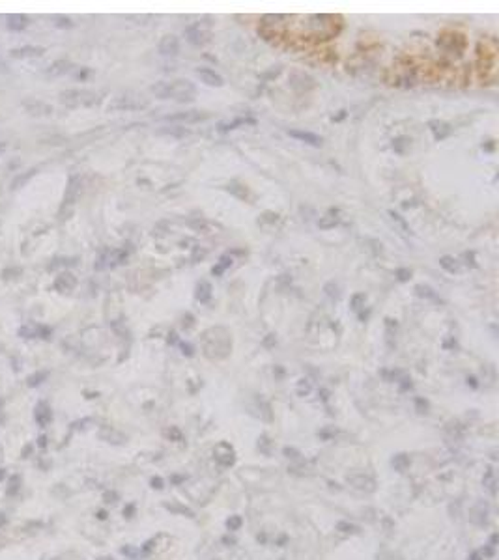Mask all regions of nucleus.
Masks as SVG:
<instances>
[{
    "mask_svg": "<svg viewBox=\"0 0 499 560\" xmlns=\"http://www.w3.org/2000/svg\"><path fill=\"white\" fill-rule=\"evenodd\" d=\"M151 93H155V97L159 99H174V101H191L197 93V88L191 80L178 79L171 80V82H157L150 88Z\"/></svg>",
    "mask_w": 499,
    "mask_h": 560,
    "instance_id": "1",
    "label": "nucleus"
},
{
    "mask_svg": "<svg viewBox=\"0 0 499 560\" xmlns=\"http://www.w3.org/2000/svg\"><path fill=\"white\" fill-rule=\"evenodd\" d=\"M99 93L92 90H80V88H69L60 93V103L69 106V108H79V106H94L99 103Z\"/></svg>",
    "mask_w": 499,
    "mask_h": 560,
    "instance_id": "2",
    "label": "nucleus"
},
{
    "mask_svg": "<svg viewBox=\"0 0 499 560\" xmlns=\"http://www.w3.org/2000/svg\"><path fill=\"white\" fill-rule=\"evenodd\" d=\"M80 192H82V178H80V176H71L69 181H67L64 202L60 205V217L64 218V215H69V213H71L73 205L79 200Z\"/></svg>",
    "mask_w": 499,
    "mask_h": 560,
    "instance_id": "3",
    "label": "nucleus"
},
{
    "mask_svg": "<svg viewBox=\"0 0 499 560\" xmlns=\"http://www.w3.org/2000/svg\"><path fill=\"white\" fill-rule=\"evenodd\" d=\"M148 106V99L138 93H122L114 97L109 105V110H140Z\"/></svg>",
    "mask_w": 499,
    "mask_h": 560,
    "instance_id": "4",
    "label": "nucleus"
},
{
    "mask_svg": "<svg viewBox=\"0 0 499 560\" xmlns=\"http://www.w3.org/2000/svg\"><path fill=\"white\" fill-rule=\"evenodd\" d=\"M125 258H127V251H124V249H109V251L99 254V258L96 260V265H94V267L98 271L112 269V267H116V265L124 264Z\"/></svg>",
    "mask_w": 499,
    "mask_h": 560,
    "instance_id": "5",
    "label": "nucleus"
},
{
    "mask_svg": "<svg viewBox=\"0 0 499 560\" xmlns=\"http://www.w3.org/2000/svg\"><path fill=\"white\" fill-rule=\"evenodd\" d=\"M210 28L204 27L202 23H195V25H191V27L185 28V38H187V41H189L191 45L195 47H200L204 45V43H208L210 41Z\"/></svg>",
    "mask_w": 499,
    "mask_h": 560,
    "instance_id": "6",
    "label": "nucleus"
},
{
    "mask_svg": "<svg viewBox=\"0 0 499 560\" xmlns=\"http://www.w3.org/2000/svg\"><path fill=\"white\" fill-rule=\"evenodd\" d=\"M23 108L30 114V116H49L53 114V105H49L45 101H40V99H23L21 101Z\"/></svg>",
    "mask_w": 499,
    "mask_h": 560,
    "instance_id": "7",
    "label": "nucleus"
},
{
    "mask_svg": "<svg viewBox=\"0 0 499 560\" xmlns=\"http://www.w3.org/2000/svg\"><path fill=\"white\" fill-rule=\"evenodd\" d=\"M208 112L200 110H185V112H176V114H169L164 116V122H182V124H197L202 120H208Z\"/></svg>",
    "mask_w": 499,
    "mask_h": 560,
    "instance_id": "8",
    "label": "nucleus"
},
{
    "mask_svg": "<svg viewBox=\"0 0 499 560\" xmlns=\"http://www.w3.org/2000/svg\"><path fill=\"white\" fill-rule=\"evenodd\" d=\"M51 329L40 323H27L19 329V336L23 338H49Z\"/></svg>",
    "mask_w": 499,
    "mask_h": 560,
    "instance_id": "9",
    "label": "nucleus"
},
{
    "mask_svg": "<svg viewBox=\"0 0 499 560\" xmlns=\"http://www.w3.org/2000/svg\"><path fill=\"white\" fill-rule=\"evenodd\" d=\"M73 64L69 62V60H54L51 66L47 67V77L49 79H56V77H62V75H66V73H69L73 69Z\"/></svg>",
    "mask_w": 499,
    "mask_h": 560,
    "instance_id": "10",
    "label": "nucleus"
},
{
    "mask_svg": "<svg viewBox=\"0 0 499 560\" xmlns=\"http://www.w3.org/2000/svg\"><path fill=\"white\" fill-rule=\"evenodd\" d=\"M159 53L164 54V56H176L180 53V41H178L176 36H164L163 40L159 41Z\"/></svg>",
    "mask_w": 499,
    "mask_h": 560,
    "instance_id": "11",
    "label": "nucleus"
},
{
    "mask_svg": "<svg viewBox=\"0 0 499 560\" xmlns=\"http://www.w3.org/2000/svg\"><path fill=\"white\" fill-rule=\"evenodd\" d=\"M14 58H40L41 54L45 53V49L40 45H25L19 49H12L10 51Z\"/></svg>",
    "mask_w": 499,
    "mask_h": 560,
    "instance_id": "12",
    "label": "nucleus"
},
{
    "mask_svg": "<svg viewBox=\"0 0 499 560\" xmlns=\"http://www.w3.org/2000/svg\"><path fill=\"white\" fill-rule=\"evenodd\" d=\"M197 75L200 77V80H202L204 84H208V86H217V88H219V86L224 84L223 77H221L219 73L213 71V69H210V67H198Z\"/></svg>",
    "mask_w": 499,
    "mask_h": 560,
    "instance_id": "13",
    "label": "nucleus"
},
{
    "mask_svg": "<svg viewBox=\"0 0 499 560\" xmlns=\"http://www.w3.org/2000/svg\"><path fill=\"white\" fill-rule=\"evenodd\" d=\"M75 286H77V278H75V275L69 273V271L60 273L58 277L54 278V288L58 291H71Z\"/></svg>",
    "mask_w": 499,
    "mask_h": 560,
    "instance_id": "14",
    "label": "nucleus"
},
{
    "mask_svg": "<svg viewBox=\"0 0 499 560\" xmlns=\"http://www.w3.org/2000/svg\"><path fill=\"white\" fill-rule=\"evenodd\" d=\"M290 137H294V139L301 140V142H305V144L309 146H314V148H320L322 146V137H318V135H314V133H309V131H297V129H290L288 131Z\"/></svg>",
    "mask_w": 499,
    "mask_h": 560,
    "instance_id": "15",
    "label": "nucleus"
},
{
    "mask_svg": "<svg viewBox=\"0 0 499 560\" xmlns=\"http://www.w3.org/2000/svg\"><path fill=\"white\" fill-rule=\"evenodd\" d=\"M6 25L10 30H14V32H21V30H25V28H28V25H30V19H28L27 15L23 14H10L6 17Z\"/></svg>",
    "mask_w": 499,
    "mask_h": 560,
    "instance_id": "16",
    "label": "nucleus"
},
{
    "mask_svg": "<svg viewBox=\"0 0 499 560\" xmlns=\"http://www.w3.org/2000/svg\"><path fill=\"white\" fill-rule=\"evenodd\" d=\"M428 127H430V131H432L436 140L447 139V137L453 133V127L449 126V124H445V122H440V120H432V122L428 124Z\"/></svg>",
    "mask_w": 499,
    "mask_h": 560,
    "instance_id": "17",
    "label": "nucleus"
},
{
    "mask_svg": "<svg viewBox=\"0 0 499 560\" xmlns=\"http://www.w3.org/2000/svg\"><path fill=\"white\" fill-rule=\"evenodd\" d=\"M341 224V211L339 209H329L323 217H320V220H318V226L322 228V230H331V228H335V226H339Z\"/></svg>",
    "mask_w": 499,
    "mask_h": 560,
    "instance_id": "18",
    "label": "nucleus"
},
{
    "mask_svg": "<svg viewBox=\"0 0 499 560\" xmlns=\"http://www.w3.org/2000/svg\"><path fill=\"white\" fill-rule=\"evenodd\" d=\"M211 284L208 282V280H200V282L197 284V291H195V297H197V301H200V303H210L211 299Z\"/></svg>",
    "mask_w": 499,
    "mask_h": 560,
    "instance_id": "19",
    "label": "nucleus"
},
{
    "mask_svg": "<svg viewBox=\"0 0 499 560\" xmlns=\"http://www.w3.org/2000/svg\"><path fill=\"white\" fill-rule=\"evenodd\" d=\"M36 168H30V170H27V172H21V174H17V176H15L14 178V181H12V189H21V187H25V185L28 183V181H30V179L34 178V176H36Z\"/></svg>",
    "mask_w": 499,
    "mask_h": 560,
    "instance_id": "20",
    "label": "nucleus"
},
{
    "mask_svg": "<svg viewBox=\"0 0 499 560\" xmlns=\"http://www.w3.org/2000/svg\"><path fill=\"white\" fill-rule=\"evenodd\" d=\"M34 416H36V420H38L40 426H45L47 422H51V409H49V405L47 403H38V407L34 411Z\"/></svg>",
    "mask_w": 499,
    "mask_h": 560,
    "instance_id": "21",
    "label": "nucleus"
},
{
    "mask_svg": "<svg viewBox=\"0 0 499 560\" xmlns=\"http://www.w3.org/2000/svg\"><path fill=\"white\" fill-rule=\"evenodd\" d=\"M226 191H228L230 194H234L236 198H239V200H247V198H249V189H247L245 185L237 183V181H230V183L226 185Z\"/></svg>",
    "mask_w": 499,
    "mask_h": 560,
    "instance_id": "22",
    "label": "nucleus"
},
{
    "mask_svg": "<svg viewBox=\"0 0 499 560\" xmlns=\"http://www.w3.org/2000/svg\"><path fill=\"white\" fill-rule=\"evenodd\" d=\"M415 293H417L421 299H428V301H432V303H441V299L436 295V291H434L430 286L419 284V286H415Z\"/></svg>",
    "mask_w": 499,
    "mask_h": 560,
    "instance_id": "23",
    "label": "nucleus"
},
{
    "mask_svg": "<svg viewBox=\"0 0 499 560\" xmlns=\"http://www.w3.org/2000/svg\"><path fill=\"white\" fill-rule=\"evenodd\" d=\"M440 265L447 271V273H458L460 271L458 260H454L453 256H441L440 258Z\"/></svg>",
    "mask_w": 499,
    "mask_h": 560,
    "instance_id": "24",
    "label": "nucleus"
},
{
    "mask_svg": "<svg viewBox=\"0 0 499 560\" xmlns=\"http://www.w3.org/2000/svg\"><path fill=\"white\" fill-rule=\"evenodd\" d=\"M189 226L191 228H195L197 232H204V234H211V230H213V224L208 222V220H204V218L189 220Z\"/></svg>",
    "mask_w": 499,
    "mask_h": 560,
    "instance_id": "25",
    "label": "nucleus"
},
{
    "mask_svg": "<svg viewBox=\"0 0 499 560\" xmlns=\"http://www.w3.org/2000/svg\"><path fill=\"white\" fill-rule=\"evenodd\" d=\"M409 142L411 140L407 139V137H396V139L393 140V150L398 155H402V153H406V150L409 148Z\"/></svg>",
    "mask_w": 499,
    "mask_h": 560,
    "instance_id": "26",
    "label": "nucleus"
},
{
    "mask_svg": "<svg viewBox=\"0 0 499 560\" xmlns=\"http://www.w3.org/2000/svg\"><path fill=\"white\" fill-rule=\"evenodd\" d=\"M245 124H255V120H247V118H241V120H236V122H230V124H221L219 126V131L221 133H226V131H232V129H236V127L239 126H245Z\"/></svg>",
    "mask_w": 499,
    "mask_h": 560,
    "instance_id": "27",
    "label": "nucleus"
},
{
    "mask_svg": "<svg viewBox=\"0 0 499 560\" xmlns=\"http://www.w3.org/2000/svg\"><path fill=\"white\" fill-rule=\"evenodd\" d=\"M365 301H367V295H365V293H355V295L352 297V301H350V308L354 310V312H361L363 306H365Z\"/></svg>",
    "mask_w": 499,
    "mask_h": 560,
    "instance_id": "28",
    "label": "nucleus"
},
{
    "mask_svg": "<svg viewBox=\"0 0 499 560\" xmlns=\"http://www.w3.org/2000/svg\"><path fill=\"white\" fill-rule=\"evenodd\" d=\"M67 265H77V258H56L49 265V271H54L56 267H67Z\"/></svg>",
    "mask_w": 499,
    "mask_h": 560,
    "instance_id": "29",
    "label": "nucleus"
},
{
    "mask_svg": "<svg viewBox=\"0 0 499 560\" xmlns=\"http://www.w3.org/2000/svg\"><path fill=\"white\" fill-rule=\"evenodd\" d=\"M230 265H232V258H230V256H223L221 260H219V264H217L215 267L211 269V273H213L215 277H219V275H223L224 269H226V267H230Z\"/></svg>",
    "mask_w": 499,
    "mask_h": 560,
    "instance_id": "30",
    "label": "nucleus"
},
{
    "mask_svg": "<svg viewBox=\"0 0 499 560\" xmlns=\"http://www.w3.org/2000/svg\"><path fill=\"white\" fill-rule=\"evenodd\" d=\"M323 291H325V295H327L329 299H333V301L341 299V290H339V284L327 282L325 286H323Z\"/></svg>",
    "mask_w": 499,
    "mask_h": 560,
    "instance_id": "31",
    "label": "nucleus"
},
{
    "mask_svg": "<svg viewBox=\"0 0 499 560\" xmlns=\"http://www.w3.org/2000/svg\"><path fill=\"white\" fill-rule=\"evenodd\" d=\"M45 379H47V372H36V374H32V376L28 377L27 383H28V387H38V385H41Z\"/></svg>",
    "mask_w": 499,
    "mask_h": 560,
    "instance_id": "32",
    "label": "nucleus"
},
{
    "mask_svg": "<svg viewBox=\"0 0 499 560\" xmlns=\"http://www.w3.org/2000/svg\"><path fill=\"white\" fill-rule=\"evenodd\" d=\"M53 21L58 28H73V21L66 15H54Z\"/></svg>",
    "mask_w": 499,
    "mask_h": 560,
    "instance_id": "33",
    "label": "nucleus"
},
{
    "mask_svg": "<svg viewBox=\"0 0 499 560\" xmlns=\"http://www.w3.org/2000/svg\"><path fill=\"white\" fill-rule=\"evenodd\" d=\"M389 215H391V218H393L394 222L398 224V226H400L402 230L406 232V234H409V226H407V222L406 220H404V218L400 217V215H398V213H394V211H389Z\"/></svg>",
    "mask_w": 499,
    "mask_h": 560,
    "instance_id": "34",
    "label": "nucleus"
},
{
    "mask_svg": "<svg viewBox=\"0 0 499 560\" xmlns=\"http://www.w3.org/2000/svg\"><path fill=\"white\" fill-rule=\"evenodd\" d=\"M161 135H174V137H185V135H187V129H184V127H182V129H176V127H171V129H161Z\"/></svg>",
    "mask_w": 499,
    "mask_h": 560,
    "instance_id": "35",
    "label": "nucleus"
},
{
    "mask_svg": "<svg viewBox=\"0 0 499 560\" xmlns=\"http://www.w3.org/2000/svg\"><path fill=\"white\" fill-rule=\"evenodd\" d=\"M277 218H279V215L277 213H271V211H266L262 217H260V222L262 224H271V222H277Z\"/></svg>",
    "mask_w": 499,
    "mask_h": 560,
    "instance_id": "36",
    "label": "nucleus"
},
{
    "mask_svg": "<svg viewBox=\"0 0 499 560\" xmlns=\"http://www.w3.org/2000/svg\"><path fill=\"white\" fill-rule=\"evenodd\" d=\"M17 275H21V267H8V269L2 271L4 278H15Z\"/></svg>",
    "mask_w": 499,
    "mask_h": 560,
    "instance_id": "37",
    "label": "nucleus"
},
{
    "mask_svg": "<svg viewBox=\"0 0 499 560\" xmlns=\"http://www.w3.org/2000/svg\"><path fill=\"white\" fill-rule=\"evenodd\" d=\"M396 278H398L400 282H406V280L411 278V271L404 269V267H402V269H396Z\"/></svg>",
    "mask_w": 499,
    "mask_h": 560,
    "instance_id": "38",
    "label": "nucleus"
},
{
    "mask_svg": "<svg viewBox=\"0 0 499 560\" xmlns=\"http://www.w3.org/2000/svg\"><path fill=\"white\" fill-rule=\"evenodd\" d=\"M206 256V251H200V249H197V251L193 252V260H195V262H197L198 258H204Z\"/></svg>",
    "mask_w": 499,
    "mask_h": 560,
    "instance_id": "39",
    "label": "nucleus"
},
{
    "mask_svg": "<svg viewBox=\"0 0 499 560\" xmlns=\"http://www.w3.org/2000/svg\"><path fill=\"white\" fill-rule=\"evenodd\" d=\"M182 350H184V353H187V355H191V353H193V348H191L189 344H182Z\"/></svg>",
    "mask_w": 499,
    "mask_h": 560,
    "instance_id": "40",
    "label": "nucleus"
},
{
    "mask_svg": "<svg viewBox=\"0 0 499 560\" xmlns=\"http://www.w3.org/2000/svg\"><path fill=\"white\" fill-rule=\"evenodd\" d=\"M88 75H90V71H88V69H85V71L77 73V79H86V77H88Z\"/></svg>",
    "mask_w": 499,
    "mask_h": 560,
    "instance_id": "41",
    "label": "nucleus"
},
{
    "mask_svg": "<svg viewBox=\"0 0 499 560\" xmlns=\"http://www.w3.org/2000/svg\"><path fill=\"white\" fill-rule=\"evenodd\" d=\"M344 116H346V110H341V114H339L337 118H333V122H341V120L344 118Z\"/></svg>",
    "mask_w": 499,
    "mask_h": 560,
    "instance_id": "42",
    "label": "nucleus"
},
{
    "mask_svg": "<svg viewBox=\"0 0 499 560\" xmlns=\"http://www.w3.org/2000/svg\"><path fill=\"white\" fill-rule=\"evenodd\" d=\"M43 444H47V439L45 437H40V446H43Z\"/></svg>",
    "mask_w": 499,
    "mask_h": 560,
    "instance_id": "43",
    "label": "nucleus"
},
{
    "mask_svg": "<svg viewBox=\"0 0 499 560\" xmlns=\"http://www.w3.org/2000/svg\"><path fill=\"white\" fill-rule=\"evenodd\" d=\"M2 478H4V471H2V469H0V480H2Z\"/></svg>",
    "mask_w": 499,
    "mask_h": 560,
    "instance_id": "44",
    "label": "nucleus"
},
{
    "mask_svg": "<svg viewBox=\"0 0 499 560\" xmlns=\"http://www.w3.org/2000/svg\"><path fill=\"white\" fill-rule=\"evenodd\" d=\"M4 148H6V146H4V144H0V152H2V150H4Z\"/></svg>",
    "mask_w": 499,
    "mask_h": 560,
    "instance_id": "45",
    "label": "nucleus"
}]
</instances>
